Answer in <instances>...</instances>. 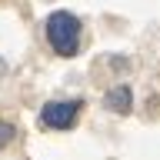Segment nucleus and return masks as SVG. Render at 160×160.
Returning <instances> with one entry per match:
<instances>
[{
  "mask_svg": "<svg viewBox=\"0 0 160 160\" xmlns=\"http://www.w3.org/2000/svg\"><path fill=\"white\" fill-rule=\"evenodd\" d=\"M13 137H17V127L13 123H0V147H7Z\"/></svg>",
  "mask_w": 160,
  "mask_h": 160,
  "instance_id": "obj_4",
  "label": "nucleus"
},
{
  "mask_svg": "<svg viewBox=\"0 0 160 160\" xmlns=\"http://www.w3.org/2000/svg\"><path fill=\"white\" fill-rule=\"evenodd\" d=\"M3 73H7V60L0 57V77H3Z\"/></svg>",
  "mask_w": 160,
  "mask_h": 160,
  "instance_id": "obj_5",
  "label": "nucleus"
},
{
  "mask_svg": "<svg viewBox=\"0 0 160 160\" xmlns=\"http://www.w3.org/2000/svg\"><path fill=\"white\" fill-rule=\"evenodd\" d=\"M103 107H110L113 113H130V107H133V93H130V87H110L107 93H103Z\"/></svg>",
  "mask_w": 160,
  "mask_h": 160,
  "instance_id": "obj_3",
  "label": "nucleus"
},
{
  "mask_svg": "<svg viewBox=\"0 0 160 160\" xmlns=\"http://www.w3.org/2000/svg\"><path fill=\"white\" fill-rule=\"evenodd\" d=\"M80 110H83V100H50L40 107V123L47 130H70Z\"/></svg>",
  "mask_w": 160,
  "mask_h": 160,
  "instance_id": "obj_2",
  "label": "nucleus"
},
{
  "mask_svg": "<svg viewBox=\"0 0 160 160\" xmlns=\"http://www.w3.org/2000/svg\"><path fill=\"white\" fill-rule=\"evenodd\" d=\"M43 33H47V43L57 57H73L80 47V17L70 10H53L47 17Z\"/></svg>",
  "mask_w": 160,
  "mask_h": 160,
  "instance_id": "obj_1",
  "label": "nucleus"
}]
</instances>
